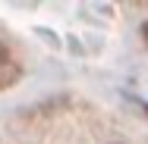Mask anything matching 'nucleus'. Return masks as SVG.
I'll return each mask as SVG.
<instances>
[{
	"mask_svg": "<svg viewBox=\"0 0 148 144\" xmlns=\"http://www.w3.org/2000/svg\"><path fill=\"white\" fill-rule=\"evenodd\" d=\"M142 41H145V47H148V22L142 25Z\"/></svg>",
	"mask_w": 148,
	"mask_h": 144,
	"instance_id": "nucleus-2",
	"label": "nucleus"
},
{
	"mask_svg": "<svg viewBox=\"0 0 148 144\" xmlns=\"http://www.w3.org/2000/svg\"><path fill=\"white\" fill-rule=\"evenodd\" d=\"M19 75H22L19 63L10 57V47H6V44H0V91L13 88L16 82H19Z\"/></svg>",
	"mask_w": 148,
	"mask_h": 144,
	"instance_id": "nucleus-1",
	"label": "nucleus"
}]
</instances>
